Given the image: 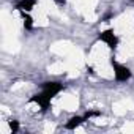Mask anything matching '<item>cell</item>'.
I'll use <instances>...</instances> for the list:
<instances>
[{
    "mask_svg": "<svg viewBox=\"0 0 134 134\" xmlns=\"http://www.w3.org/2000/svg\"><path fill=\"white\" fill-rule=\"evenodd\" d=\"M110 66H112V70H114V77H115L117 82H128V81L132 77L131 70L128 68L126 65L117 62L114 57L110 58Z\"/></svg>",
    "mask_w": 134,
    "mask_h": 134,
    "instance_id": "cell-1",
    "label": "cell"
},
{
    "mask_svg": "<svg viewBox=\"0 0 134 134\" xmlns=\"http://www.w3.org/2000/svg\"><path fill=\"white\" fill-rule=\"evenodd\" d=\"M98 41L104 43L109 49H117L118 44H120V38L118 35L115 33L114 29H106V30H101L98 33Z\"/></svg>",
    "mask_w": 134,
    "mask_h": 134,
    "instance_id": "cell-2",
    "label": "cell"
},
{
    "mask_svg": "<svg viewBox=\"0 0 134 134\" xmlns=\"http://www.w3.org/2000/svg\"><path fill=\"white\" fill-rule=\"evenodd\" d=\"M62 90H63V84L55 82V81H46V82L41 84V92H43L44 95H47L51 99L55 98Z\"/></svg>",
    "mask_w": 134,
    "mask_h": 134,
    "instance_id": "cell-3",
    "label": "cell"
},
{
    "mask_svg": "<svg viewBox=\"0 0 134 134\" xmlns=\"http://www.w3.org/2000/svg\"><path fill=\"white\" fill-rule=\"evenodd\" d=\"M51 101H52V99H51L47 95H44L43 92L35 93V95H32V96L29 98V103H35V104H38L40 109H41V112L49 110V107H51Z\"/></svg>",
    "mask_w": 134,
    "mask_h": 134,
    "instance_id": "cell-4",
    "label": "cell"
},
{
    "mask_svg": "<svg viewBox=\"0 0 134 134\" xmlns=\"http://www.w3.org/2000/svg\"><path fill=\"white\" fill-rule=\"evenodd\" d=\"M85 121H88L85 115H73L68 121L63 125V128H65V129H68V131H74L76 128H79V126L84 125Z\"/></svg>",
    "mask_w": 134,
    "mask_h": 134,
    "instance_id": "cell-5",
    "label": "cell"
},
{
    "mask_svg": "<svg viewBox=\"0 0 134 134\" xmlns=\"http://www.w3.org/2000/svg\"><path fill=\"white\" fill-rule=\"evenodd\" d=\"M36 2H38V0H18L16 5H14V8L18 11H29L30 13L33 10V7H35Z\"/></svg>",
    "mask_w": 134,
    "mask_h": 134,
    "instance_id": "cell-6",
    "label": "cell"
},
{
    "mask_svg": "<svg viewBox=\"0 0 134 134\" xmlns=\"http://www.w3.org/2000/svg\"><path fill=\"white\" fill-rule=\"evenodd\" d=\"M21 13V19H22V25L25 30H33V18L30 16L29 11H19Z\"/></svg>",
    "mask_w": 134,
    "mask_h": 134,
    "instance_id": "cell-7",
    "label": "cell"
},
{
    "mask_svg": "<svg viewBox=\"0 0 134 134\" xmlns=\"http://www.w3.org/2000/svg\"><path fill=\"white\" fill-rule=\"evenodd\" d=\"M8 126H10V129H11V132H13V134H18V132H19V129H21L19 120H10V121H8Z\"/></svg>",
    "mask_w": 134,
    "mask_h": 134,
    "instance_id": "cell-8",
    "label": "cell"
},
{
    "mask_svg": "<svg viewBox=\"0 0 134 134\" xmlns=\"http://www.w3.org/2000/svg\"><path fill=\"white\" fill-rule=\"evenodd\" d=\"M84 115L87 117V120H90V118H96V117H101V112H99V110H87Z\"/></svg>",
    "mask_w": 134,
    "mask_h": 134,
    "instance_id": "cell-9",
    "label": "cell"
},
{
    "mask_svg": "<svg viewBox=\"0 0 134 134\" xmlns=\"http://www.w3.org/2000/svg\"><path fill=\"white\" fill-rule=\"evenodd\" d=\"M54 3L58 5V7H65L66 5V0H54Z\"/></svg>",
    "mask_w": 134,
    "mask_h": 134,
    "instance_id": "cell-10",
    "label": "cell"
},
{
    "mask_svg": "<svg viewBox=\"0 0 134 134\" xmlns=\"http://www.w3.org/2000/svg\"><path fill=\"white\" fill-rule=\"evenodd\" d=\"M87 71H88L90 74H93V73H95V71H93V68H92V66H87Z\"/></svg>",
    "mask_w": 134,
    "mask_h": 134,
    "instance_id": "cell-11",
    "label": "cell"
},
{
    "mask_svg": "<svg viewBox=\"0 0 134 134\" xmlns=\"http://www.w3.org/2000/svg\"><path fill=\"white\" fill-rule=\"evenodd\" d=\"M132 2H134V0H132Z\"/></svg>",
    "mask_w": 134,
    "mask_h": 134,
    "instance_id": "cell-12",
    "label": "cell"
}]
</instances>
